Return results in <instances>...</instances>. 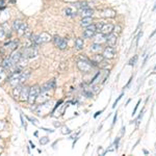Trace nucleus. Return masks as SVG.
Wrapping results in <instances>:
<instances>
[{
	"label": "nucleus",
	"instance_id": "3",
	"mask_svg": "<svg viewBox=\"0 0 156 156\" xmlns=\"http://www.w3.org/2000/svg\"><path fill=\"white\" fill-rule=\"evenodd\" d=\"M40 93H41V88L39 86H32L31 88H29V96L27 101L30 104H34L36 101V99L39 97Z\"/></svg>",
	"mask_w": 156,
	"mask_h": 156
},
{
	"label": "nucleus",
	"instance_id": "16",
	"mask_svg": "<svg viewBox=\"0 0 156 156\" xmlns=\"http://www.w3.org/2000/svg\"><path fill=\"white\" fill-rule=\"evenodd\" d=\"M80 14H81V16H82V18H84V17H92L94 14V10L90 8H82V10H81Z\"/></svg>",
	"mask_w": 156,
	"mask_h": 156
},
{
	"label": "nucleus",
	"instance_id": "23",
	"mask_svg": "<svg viewBox=\"0 0 156 156\" xmlns=\"http://www.w3.org/2000/svg\"><path fill=\"white\" fill-rule=\"evenodd\" d=\"M101 48H102L101 45L98 44V43H95V44H93L91 46V51L92 52H98V51H100Z\"/></svg>",
	"mask_w": 156,
	"mask_h": 156
},
{
	"label": "nucleus",
	"instance_id": "18",
	"mask_svg": "<svg viewBox=\"0 0 156 156\" xmlns=\"http://www.w3.org/2000/svg\"><path fill=\"white\" fill-rule=\"evenodd\" d=\"M21 90H22V86H20V84L14 86V90H13V96H14V98L19 99V97H20Z\"/></svg>",
	"mask_w": 156,
	"mask_h": 156
},
{
	"label": "nucleus",
	"instance_id": "7",
	"mask_svg": "<svg viewBox=\"0 0 156 156\" xmlns=\"http://www.w3.org/2000/svg\"><path fill=\"white\" fill-rule=\"evenodd\" d=\"M38 55V52L34 49V47H28L24 50V54L22 55L23 57H26V58H34Z\"/></svg>",
	"mask_w": 156,
	"mask_h": 156
},
{
	"label": "nucleus",
	"instance_id": "11",
	"mask_svg": "<svg viewBox=\"0 0 156 156\" xmlns=\"http://www.w3.org/2000/svg\"><path fill=\"white\" fill-rule=\"evenodd\" d=\"M55 88V80L52 79V80L47 81L45 84H43L41 88V92H50V90H53Z\"/></svg>",
	"mask_w": 156,
	"mask_h": 156
},
{
	"label": "nucleus",
	"instance_id": "17",
	"mask_svg": "<svg viewBox=\"0 0 156 156\" xmlns=\"http://www.w3.org/2000/svg\"><path fill=\"white\" fill-rule=\"evenodd\" d=\"M92 23H93L92 17H84V18H82V20L80 21V25L83 26V27H88V26H90Z\"/></svg>",
	"mask_w": 156,
	"mask_h": 156
},
{
	"label": "nucleus",
	"instance_id": "24",
	"mask_svg": "<svg viewBox=\"0 0 156 156\" xmlns=\"http://www.w3.org/2000/svg\"><path fill=\"white\" fill-rule=\"evenodd\" d=\"M67 46H68L67 41L62 39V42H60V45H58V46H57V47H58V48H60V50H64V49H66V48H67Z\"/></svg>",
	"mask_w": 156,
	"mask_h": 156
},
{
	"label": "nucleus",
	"instance_id": "29",
	"mask_svg": "<svg viewBox=\"0 0 156 156\" xmlns=\"http://www.w3.org/2000/svg\"><path fill=\"white\" fill-rule=\"evenodd\" d=\"M5 36V31L2 28H0V40H3Z\"/></svg>",
	"mask_w": 156,
	"mask_h": 156
},
{
	"label": "nucleus",
	"instance_id": "4",
	"mask_svg": "<svg viewBox=\"0 0 156 156\" xmlns=\"http://www.w3.org/2000/svg\"><path fill=\"white\" fill-rule=\"evenodd\" d=\"M13 28L19 34H24L26 32V29H27V25H26V23L22 22V21L16 20L13 24Z\"/></svg>",
	"mask_w": 156,
	"mask_h": 156
},
{
	"label": "nucleus",
	"instance_id": "32",
	"mask_svg": "<svg viewBox=\"0 0 156 156\" xmlns=\"http://www.w3.org/2000/svg\"><path fill=\"white\" fill-rule=\"evenodd\" d=\"M114 31L120 34V32H121V27H120V26H116V27H114Z\"/></svg>",
	"mask_w": 156,
	"mask_h": 156
},
{
	"label": "nucleus",
	"instance_id": "1",
	"mask_svg": "<svg viewBox=\"0 0 156 156\" xmlns=\"http://www.w3.org/2000/svg\"><path fill=\"white\" fill-rule=\"evenodd\" d=\"M29 76H30V71H28V70L22 71V72H15L10 76L8 81H10V86H18V84H20V83L27 80L29 78Z\"/></svg>",
	"mask_w": 156,
	"mask_h": 156
},
{
	"label": "nucleus",
	"instance_id": "26",
	"mask_svg": "<svg viewBox=\"0 0 156 156\" xmlns=\"http://www.w3.org/2000/svg\"><path fill=\"white\" fill-rule=\"evenodd\" d=\"M48 142H49V138H47V136H44V138H42L41 140H40V144H41V145H46Z\"/></svg>",
	"mask_w": 156,
	"mask_h": 156
},
{
	"label": "nucleus",
	"instance_id": "35",
	"mask_svg": "<svg viewBox=\"0 0 156 156\" xmlns=\"http://www.w3.org/2000/svg\"><path fill=\"white\" fill-rule=\"evenodd\" d=\"M0 151H1V148H0Z\"/></svg>",
	"mask_w": 156,
	"mask_h": 156
},
{
	"label": "nucleus",
	"instance_id": "33",
	"mask_svg": "<svg viewBox=\"0 0 156 156\" xmlns=\"http://www.w3.org/2000/svg\"><path fill=\"white\" fill-rule=\"evenodd\" d=\"M5 6V0H0V8H3Z\"/></svg>",
	"mask_w": 156,
	"mask_h": 156
},
{
	"label": "nucleus",
	"instance_id": "8",
	"mask_svg": "<svg viewBox=\"0 0 156 156\" xmlns=\"http://www.w3.org/2000/svg\"><path fill=\"white\" fill-rule=\"evenodd\" d=\"M96 26L95 25H90L86 27V29L84 30V32H83V36L84 38H88V39H90V38H92V36H95V34H96Z\"/></svg>",
	"mask_w": 156,
	"mask_h": 156
},
{
	"label": "nucleus",
	"instance_id": "25",
	"mask_svg": "<svg viewBox=\"0 0 156 156\" xmlns=\"http://www.w3.org/2000/svg\"><path fill=\"white\" fill-rule=\"evenodd\" d=\"M62 38H60V36H54V38H53V42H54V45L55 46H58V45H60V42H62Z\"/></svg>",
	"mask_w": 156,
	"mask_h": 156
},
{
	"label": "nucleus",
	"instance_id": "20",
	"mask_svg": "<svg viewBox=\"0 0 156 156\" xmlns=\"http://www.w3.org/2000/svg\"><path fill=\"white\" fill-rule=\"evenodd\" d=\"M75 46H76V49L78 50H81L83 49V46H84V43H83V40L81 38H77L75 41Z\"/></svg>",
	"mask_w": 156,
	"mask_h": 156
},
{
	"label": "nucleus",
	"instance_id": "15",
	"mask_svg": "<svg viewBox=\"0 0 156 156\" xmlns=\"http://www.w3.org/2000/svg\"><path fill=\"white\" fill-rule=\"evenodd\" d=\"M106 42L109 46H114L116 43H117V34H108V36H107V39H106Z\"/></svg>",
	"mask_w": 156,
	"mask_h": 156
},
{
	"label": "nucleus",
	"instance_id": "34",
	"mask_svg": "<svg viewBox=\"0 0 156 156\" xmlns=\"http://www.w3.org/2000/svg\"><path fill=\"white\" fill-rule=\"evenodd\" d=\"M140 101H138V104H136V105H135V108H134V110H133L132 114H135V112H136V109H138V105H140Z\"/></svg>",
	"mask_w": 156,
	"mask_h": 156
},
{
	"label": "nucleus",
	"instance_id": "13",
	"mask_svg": "<svg viewBox=\"0 0 156 156\" xmlns=\"http://www.w3.org/2000/svg\"><path fill=\"white\" fill-rule=\"evenodd\" d=\"M114 26L112 25V24H103V26L101 27L100 31H101L103 34H106V36H108V34H110L112 31H114Z\"/></svg>",
	"mask_w": 156,
	"mask_h": 156
},
{
	"label": "nucleus",
	"instance_id": "10",
	"mask_svg": "<svg viewBox=\"0 0 156 156\" xmlns=\"http://www.w3.org/2000/svg\"><path fill=\"white\" fill-rule=\"evenodd\" d=\"M21 57H22V53L20 51H13L12 54L10 55V60L12 62V64L15 66L18 64V62L21 60Z\"/></svg>",
	"mask_w": 156,
	"mask_h": 156
},
{
	"label": "nucleus",
	"instance_id": "2",
	"mask_svg": "<svg viewBox=\"0 0 156 156\" xmlns=\"http://www.w3.org/2000/svg\"><path fill=\"white\" fill-rule=\"evenodd\" d=\"M51 36L47 32H42L39 36H31V40L34 42V44L39 45V44H44V43H48V42L51 40Z\"/></svg>",
	"mask_w": 156,
	"mask_h": 156
},
{
	"label": "nucleus",
	"instance_id": "30",
	"mask_svg": "<svg viewBox=\"0 0 156 156\" xmlns=\"http://www.w3.org/2000/svg\"><path fill=\"white\" fill-rule=\"evenodd\" d=\"M95 26H96V30H99V31H100L101 27H102V26H103V23H100V22H99V23H97Z\"/></svg>",
	"mask_w": 156,
	"mask_h": 156
},
{
	"label": "nucleus",
	"instance_id": "9",
	"mask_svg": "<svg viewBox=\"0 0 156 156\" xmlns=\"http://www.w3.org/2000/svg\"><path fill=\"white\" fill-rule=\"evenodd\" d=\"M76 13H77V8H76L75 5H68L67 8L64 10V14H65L67 17H73V16H75Z\"/></svg>",
	"mask_w": 156,
	"mask_h": 156
},
{
	"label": "nucleus",
	"instance_id": "12",
	"mask_svg": "<svg viewBox=\"0 0 156 156\" xmlns=\"http://www.w3.org/2000/svg\"><path fill=\"white\" fill-rule=\"evenodd\" d=\"M28 96H29V88L26 86H22L19 99H20L21 101H27V100H28Z\"/></svg>",
	"mask_w": 156,
	"mask_h": 156
},
{
	"label": "nucleus",
	"instance_id": "27",
	"mask_svg": "<svg viewBox=\"0 0 156 156\" xmlns=\"http://www.w3.org/2000/svg\"><path fill=\"white\" fill-rule=\"evenodd\" d=\"M62 134H69V133H71V130L69 129V128H67V127H62Z\"/></svg>",
	"mask_w": 156,
	"mask_h": 156
},
{
	"label": "nucleus",
	"instance_id": "31",
	"mask_svg": "<svg viewBox=\"0 0 156 156\" xmlns=\"http://www.w3.org/2000/svg\"><path fill=\"white\" fill-rule=\"evenodd\" d=\"M4 127H5V122L4 121H0V131L4 129Z\"/></svg>",
	"mask_w": 156,
	"mask_h": 156
},
{
	"label": "nucleus",
	"instance_id": "19",
	"mask_svg": "<svg viewBox=\"0 0 156 156\" xmlns=\"http://www.w3.org/2000/svg\"><path fill=\"white\" fill-rule=\"evenodd\" d=\"M8 78V73H6V69L4 67L0 68V83L3 82Z\"/></svg>",
	"mask_w": 156,
	"mask_h": 156
},
{
	"label": "nucleus",
	"instance_id": "6",
	"mask_svg": "<svg viewBox=\"0 0 156 156\" xmlns=\"http://www.w3.org/2000/svg\"><path fill=\"white\" fill-rule=\"evenodd\" d=\"M114 55H116V50H114V46H109L107 48H105L103 52V56L104 58H107V60H112L114 58Z\"/></svg>",
	"mask_w": 156,
	"mask_h": 156
},
{
	"label": "nucleus",
	"instance_id": "14",
	"mask_svg": "<svg viewBox=\"0 0 156 156\" xmlns=\"http://www.w3.org/2000/svg\"><path fill=\"white\" fill-rule=\"evenodd\" d=\"M17 46H18V43H17L16 41H12V42L6 43V44L4 45V48H3V49L8 50V51H10V52H13L16 50Z\"/></svg>",
	"mask_w": 156,
	"mask_h": 156
},
{
	"label": "nucleus",
	"instance_id": "28",
	"mask_svg": "<svg viewBox=\"0 0 156 156\" xmlns=\"http://www.w3.org/2000/svg\"><path fill=\"white\" fill-rule=\"evenodd\" d=\"M136 60H138V55H134V58H131V60L129 62V64L131 66H133L135 64V62H136Z\"/></svg>",
	"mask_w": 156,
	"mask_h": 156
},
{
	"label": "nucleus",
	"instance_id": "21",
	"mask_svg": "<svg viewBox=\"0 0 156 156\" xmlns=\"http://www.w3.org/2000/svg\"><path fill=\"white\" fill-rule=\"evenodd\" d=\"M103 16L104 17H108V18H114L116 16V13H114V10H110V8H106L103 12Z\"/></svg>",
	"mask_w": 156,
	"mask_h": 156
},
{
	"label": "nucleus",
	"instance_id": "22",
	"mask_svg": "<svg viewBox=\"0 0 156 156\" xmlns=\"http://www.w3.org/2000/svg\"><path fill=\"white\" fill-rule=\"evenodd\" d=\"M103 60H104L103 54H96V55H94L93 57V60L96 62V64H100L101 62H103Z\"/></svg>",
	"mask_w": 156,
	"mask_h": 156
},
{
	"label": "nucleus",
	"instance_id": "5",
	"mask_svg": "<svg viewBox=\"0 0 156 156\" xmlns=\"http://www.w3.org/2000/svg\"><path fill=\"white\" fill-rule=\"evenodd\" d=\"M77 68L81 71V72L86 73V72H90V71H91L92 66L88 60H79V62H77Z\"/></svg>",
	"mask_w": 156,
	"mask_h": 156
}]
</instances>
